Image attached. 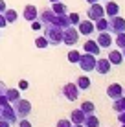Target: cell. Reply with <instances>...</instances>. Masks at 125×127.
Instances as JSON below:
<instances>
[{
  "label": "cell",
  "instance_id": "cell-1",
  "mask_svg": "<svg viewBox=\"0 0 125 127\" xmlns=\"http://www.w3.org/2000/svg\"><path fill=\"white\" fill-rule=\"evenodd\" d=\"M42 35L48 39L50 46H59V44H63V28H59V26H55V24H46V26H42Z\"/></svg>",
  "mask_w": 125,
  "mask_h": 127
},
{
  "label": "cell",
  "instance_id": "cell-2",
  "mask_svg": "<svg viewBox=\"0 0 125 127\" xmlns=\"http://www.w3.org/2000/svg\"><path fill=\"white\" fill-rule=\"evenodd\" d=\"M13 109H15V112H17L19 118H28L29 112H31V103H29L28 99L19 98L17 101H13Z\"/></svg>",
  "mask_w": 125,
  "mask_h": 127
},
{
  "label": "cell",
  "instance_id": "cell-3",
  "mask_svg": "<svg viewBox=\"0 0 125 127\" xmlns=\"http://www.w3.org/2000/svg\"><path fill=\"white\" fill-rule=\"evenodd\" d=\"M77 64H79V68L83 70V72H92L94 66H96V55L92 54H81L79 55V61H77Z\"/></svg>",
  "mask_w": 125,
  "mask_h": 127
},
{
  "label": "cell",
  "instance_id": "cell-4",
  "mask_svg": "<svg viewBox=\"0 0 125 127\" xmlns=\"http://www.w3.org/2000/svg\"><path fill=\"white\" fill-rule=\"evenodd\" d=\"M79 41V32L74 28V26H68V28L63 30V44L66 46H74Z\"/></svg>",
  "mask_w": 125,
  "mask_h": 127
},
{
  "label": "cell",
  "instance_id": "cell-5",
  "mask_svg": "<svg viewBox=\"0 0 125 127\" xmlns=\"http://www.w3.org/2000/svg\"><path fill=\"white\" fill-rule=\"evenodd\" d=\"M107 32H110L114 35L125 32V19H122V17H118V15L109 17V30H107Z\"/></svg>",
  "mask_w": 125,
  "mask_h": 127
},
{
  "label": "cell",
  "instance_id": "cell-6",
  "mask_svg": "<svg viewBox=\"0 0 125 127\" xmlns=\"http://www.w3.org/2000/svg\"><path fill=\"white\" fill-rule=\"evenodd\" d=\"M79 92L81 90L77 89L75 83H66V85L63 87V96L68 99V101H75V99L79 98Z\"/></svg>",
  "mask_w": 125,
  "mask_h": 127
},
{
  "label": "cell",
  "instance_id": "cell-7",
  "mask_svg": "<svg viewBox=\"0 0 125 127\" xmlns=\"http://www.w3.org/2000/svg\"><path fill=\"white\" fill-rule=\"evenodd\" d=\"M87 17H88L90 20H92V22H96L98 19L105 17V9H103L101 4L94 2V4H90V7H88V11H87Z\"/></svg>",
  "mask_w": 125,
  "mask_h": 127
},
{
  "label": "cell",
  "instance_id": "cell-8",
  "mask_svg": "<svg viewBox=\"0 0 125 127\" xmlns=\"http://www.w3.org/2000/svg\"><path fill=\"white\" fill-rule=\"evenodd\" d=\"M0 118L6 122H9V124H17L19 122V116H17L15 109H13L11 103H7L6 107H2V111H0Z\"/></svg>",
  "mask_w": 125,
  "mask_h": 127
},
{
  "label": "cell",
  "instance_id": "cell-9",
  "mask_svg": "<svg viewBox=\"0 0 125 127\" xmlns=\"http://www.w3.org/2000/svg\"><path fill=\"white\" fill-rule=\"evenodd\" d=\"M55 17H57V15L51 11V7H46V9L39 11V20H41L42 26H46V24H55Z\"/></svg>",
  "mask_w": 125,
  "mask_h": 127
},
{
  "label": "cell",
  "instance_id": "cell-10",
  "mask_svg": "<svg viewBox=\"0 0 125 127\" xmlns=\"http://www.w3.org/2000/svg\"><path fill=\"white\" fill-rule=\"evenodd\" d=\"M110 68H112V64H110L109 59H96V66H94V70H96L98 74H101V76H105V74L110 72Z\"/></svg>",
  "mask_w": 125,
  "mask_h": 127
},
{
  "label": "cell",
  "instance_id": "cell-11",
  "mask_svg": "<svg viewBox=\"0 0 125 127\" xmlns=\"http://www.w3.org/2000/svg\"><path fill=\"white\" fill-rule=\"evenodd\" d=\"M96 42L100 44V48H109V46H112L114 39H112V35H110V32H100Z\"/></svg>",
  "mask_w": 125,
  "mask_h": 127
},
{
  "label": "cell",
  "instance_id": "cell-12",
  "mask_svg": "<svg viewBox=\"0 0 125 127\" xmlns=\"http://www.w3.org/2000/svg\"><path fill=\"white\" fill-rule=\"evenodd\" d=\"M94 22L90 19H87V20H79V22H77V32H79L81 35H90L94 32Z\"/></svg>",
  "mask_w": 125,
  "mask_h": 127
},
{
  "label": "cell",
  "instance_id": "cell-13",
  "mask_svg": "<svg viewBox=\"0 0 125 127\" xmlns=\"http://www.w3.org/2000/svg\"><path fill=\"white\" fill-rule=\"evenodd\" d=\"M22 17H24L26 20H28V22H31V20H37V19H39V9H37L35 6H33V4H28V6L24 7Z\"/></svg>",
  "mask_w": 125,
  "mask_h": 127
},
{
  "label": "cell",
  "instance_id": "cell-14",
  "mask_svg": "<svg viewBox=\"0 0 125 127\" xmlns=\"http://www.w3.org/2000/svg\"><path fill=\"white\" fill-rule=\"evenodd\" d=\"M107 96H109L110 99H116V98H120V96H123V87L120 85V83L109 85L107 87Z\"/></svg>",
  "mask_w": 125,
  "mask_h": 127
},
{
  "label": "cell",
  "instance_id": "cell-15",
  "mask_svg": "<svg viewBox=\"0 0 125 127\" xmlns=\"http://www.w3.org/2000/svg\"><path fill=\"white\" fill-rule=\"evenodd\" d=\"M83 50L87 52V54H92V55H100V52H101V48H100V44H98L96 41H87L85 42V46H83Z\"/></svg>",
  "mask_w": 125,
  "mask_h": 127
},
{
  "label": "cell",
  "instance_id": "cell-16",
  "mask_svg": "<svg viewBox=\"0 0 125 127\" xmlns=\"http://www.w3.org/2000/svg\"><path fill=\"white\" fill-rule=\"evenodd\" d=\"M107 59L110 61V64H112V66H116V64H122V63H123V54H122L120 50H110Z\"/></svg>",
  "mask_w": 125,
  "mask_h": 127
},
{
  "label": "cell",
  "instance_id": "cell-17",
  "mask_svg": "<svg viewBox=\"0 0 125 127\" xmlns=\"http://www.w3.org/2000/svg\"><path fill=\"white\" fill-rule=\"evenodd\" d=\"M105 15L107 17H114V15H118L120 13V6L116 2H112V0H107V4H105Z\"/></svg>",
  "mask_w": 125,
  "mask_h": 127
},
{
  "label": "cell",
  "instance_id": "cell-18",
  "mask_svg": "<svg viewBox=\"0 0 125 127\" xmlns=\"http://www.w3.org/2000/svg\"><path fill=\"white\" fill-rule=\"evenodd\" d=\"M55 26H59V28H68V26H72L70 24V19H68V13H61V15H57L55 17Z\"/></svg>",
  "mask_w": 125,
  "mask_h": 127
},
{
  "label": "cell",
  "instance_id": "cell-19",
  "mask_svg": "<svg viewBox=\"0 0 125 127\" xmlns=\"http://www.w3.org/2000/svg\"><path fill=\"white\" fill-rule=\"evenodd\" d=\"M85 118H87V114H85L81 109H75V111H72V114H70V122L72 124H83Z\"/></svg>",
  "mask_w": 125,
  "mask_h": 127
},
{
  "label": "cell",
  "instance_id": "cell-20",
  "mask_svg": "<svg viewBox=\"0 0 125 127\" xmlns=\"http://www.w3.org/2000/svg\"><path fill=\"white\" fill-rule=\"evenodd\" d=\"M83 125H85V127H100V118L94 114V112H92V114H87Z\"/></svg>",
  "mask_w": 125,
  "mask_h": 127
},
{
  "label": "cell",
  "instance_id": "cell-21",
  "mask_svg": "<svg viewBox=\"0 0 125 127\" xmlns=\"http://www.w3.org/2000/svg\"><path fill=\"white\" fill-rule=\"evenodd\" d=\"M6 98H7V101L13 103V101H17V99L20 98V90L19 89H6Z\"/></svg>",
  "mask_w": 125,
  "mask_h": 127
},
{
  "label": "cell",
  "instance_id": "cell-22",
  "mask_svg": "<svg viewBox=\"0 0 125 127\" xmlns=\"http://www.w3.org/2000/svg\"><path fill=\"white\" fill-rule=\"evenodd\" d=\"M94 28H96V32H107V30H109V19H105V17L98 19L96 22H94Z\"/></svg>",
  "mask_w": 125,
  "mask_h": 127
},
{
  "label": "cell",
  "instance_id": "cell-23",
  "mask_svg": "<svg viewBox=\"0 0 125 127\" xmlns=\"http://www.w3.org/2000/svg\"><path fill=\"white\" fill-rule=\"evenodd\" d=\"M51 11L55 15H61V13H68V7H66V4H63L59 0V2H51Z\"/></svg>",
  "mask_w": 125,
  "mask_h": 127
},
{
  "label": "cell",
  "instance_id": "cell-24",
  "mask_svg": "<svg viewBox=\"0 0 125 127\" xmlns=\"http://www.w3.org/2000/svg\"><path fill=\"white\" fill-rule=\"evenodd\" d=\"M75 85H77V89H79V90H87V89H90V79L87 76H79V77H77V81H75Z\"/></svg>",
  "mask_w": 125,
  "mask_h": 127
},
{
  "label": "cell",
  "instance_id": "cell-25",
  "mask_svg": "<svg viewBox=\"0 0 125 127\" xmlns=\"http://www.w3.org/2000/svg\"><path fill=\"white\" fill-rule=\"evenodd\" d=\"M4 17H6L7 24H13V22H17V19H19V13H17L15 9H7V7H6V11H4Z\"/></svg>",
  "mask_w": 125,
  "mask_h": 127
},
{
  "label": "cell",
  "instance_id": "cell-26",
  "mask_svg": "<svg viewBox=\"0 0 125 127\" xmlns=\"http://www.w3.org/2000/svg\"><path fill=\"white\" fill-rule=\"evenodd\" d=\"M112 109H114L116 112H123V111H125V96H120V98L114 99Z\"/></svg>",
  "mask_w": 125,
  "mask_h": 127
},
{
  "label": "cell",
  "instance_id": "cell-27",
  "mask_svg": "<svg viewBox=\"0 0 125 127\" xmlns=\"http://www.w3.org/2000/svg\"><path fill=\"white\" fill-rule=\"evenodd\" d=\"M81 111H83L85 114H92V112L96 111V105H94L92 101H83L81 103Z\"/></svg>",
  "mask_w": 125,
  "mask_h": 127
},
{
  "label": "cell",
  "instance_id": "cell-28",
  "mask_svg": "<svg viewBox=\"0 0 125 127\" xmlns=\"http://www.w3.org/2000/svg\"><path fill=\"white\" fill-rule=\"evenodd\" d=\"M35 46L42 50V48H48V46H50V42H48V39H46L44 35H41V37H37V39H35Z\"/></svg>",
  "mask_w": 125,
  "mask_h": 127
},
{
  "label": "cell",
  "instance_id": "cell-29",
  "mask_svg": "<svg viewBox=\"0 0 125 127\" xmlns=\"http://www.w3.org/2000/svg\"><path fill=\"white\" fill-rule=\"evenodd\" d=\"M79 52H77V50H70V52H68V61H70V63L72 64H77V61H79Z\"/></svg>",
  "mask_w": 125,
  "mask_h": 127
},
{
  "label": "cell",
  "instance_id": "cell-30",
  "mask_svg": "<svg viewBox=\"0 0 125 127\" xmlns=\"http://www.w3.org/2000/svg\"><path fill=\"white\" fill-rule=\"evenodd\" d=\"M114 42H116V46L123 48V46H125V32H122V33H116V39H114Z\"/></svg>",
  "mask_w": 125,
  "mask_h": 127
},
{
  "label": "cell",
  "instance_id": "cell-31",
  "mask_svg": "<svg viewBox=\"0 0 125 127\" xmlns=\"http://www.w3.org/2000/svg\"><path fill=\"white\" fill-rule=\"evenodd\" d=\"M68 19H70L72 26H77V22H79V13H68Z\"/></svg>",
  "mask_w": 125,
  "mask_h": 127
},
{
  "label": "cell",
  "instance_id": "cell-32",
  "mask_svg": "<svg viewBox=\"0 0 125 127\" xmlns=\"http://www.w3.org/2000/svg\"><path fill=\"white\" fill-rule=\"evenodd\" d=\"M31 30L33 32H39V30H42V24H41V20H31Z\"/></svg>",
  "mask_w": 125,
  "mask_h": 127
},
{
  "label": "cell",
  "instance_id": "cell-33",
  "mask_svg": "<svg viewBox=\"0 0 125 127\" xmlns=\"http://www.w3.org/2000/svg\"><path fill=\"white\" fill-rule=\"evenodd\" d=\"M17 124H19V127H31V122L26 120V118H19V122H17Z\"/></svg>",
  "mask_w": 125,
  "mask_h": 127
},
{
  "label": "cell",
  "instance_id": "cell-34",
  "mask_svg": "<svg viewBox=\"0 0 125 127\" xmlns=\"http://www.w3.org/2000/svg\"><path fill=\"white\" fill-rule=\"evenodd\" d=\"M55 127H72V122L70 120H59Z\"/></svg>",
  "mask_w": 125,
  "mask_h": 127
},
{
  "label": "cell",
  "instance_id": "cell-35",
  "mask_svg": "<svg viewBox=\"0 0 125 127\" xmlns=\"http://www.w3.org/2000/svg\"><path fill=\"white\" fill-rule=\"evenodd\" d=\"M6 26H7V20H6V17H4V13H0V30L6 28Z\"/></svg>",
  "mask_w": 125,
  "mask_h": 127
},
{
  "label": "cell",
  "instance_id": "cell-36",
  "mask_svg": "<svg viewBox=\"0 0 125 127\" xmlns=\"http://www.w3.org/2000/svg\"><path fill=\"white\" fill-rule=\"evenodd\" d=\"M28 87H29V83L26 81V79H22V81L19 83V89H20V90H26V89H28Z\"/></svg>",
  "mask_w": 125,
  "mask_h": 127
},
{
  "label": "cell",
  "instance_id": "cell-37",
  "mask_svg": "<svg viewBox=\"0 0 125 127\" xmlns=\"http://www.w3.org/2000/svg\"><path fill=\"white\" fill-rule=\"evenodd\" d=\"M118 120L122 122V124H125V111L123 112H118Z\"/></svg>",
  "mask_w": 125,
  "mask_h": 127
},
{
  "label": "cell",
  "instance_id": "cell-38",
  "mask_svg": "<svg viewBox=\"0 0 125 127\" xmlns=\"http://www.w3.org/2000/svg\"><path fill=\"white\" fill-rule=\"evenodd\" d=\"M0 127H11V124H9V122H6V120H2V118H0Z\"/></svg>",
  "mask_w": 125,
  "mask_h": 127
},
{
  "label": "cell",
  "instance_id": "cell-39",
  "mask_svg": "<svg viewBox=\"0 0 125 127\" xmlns=\"http://www.w3.org/2000/svg\"><path fill=\"white\" fill-rule=\"evenodd\" d=\"M6 11V0H0V13Z\"/></svg>",
  "mask_w": 125,
  "mask_h": 127
},
{
  "label": "cell",
  "instance_id": "cell-40",
  "mask_svg": "<svg viewBox=\"0 0 125 127\" xmlns=\"http://www.w3.org/2000/svg\"><path fill=\"white\" fill-rule=\"evenodd\" d=\"M6 89H7V87H6V83H4V81H0V94H4V92H6Z\"/></svg>",
  "mask_w": 125,
  "mask_h": 127
},
{
  "label": "cell",
  "instance_id": "cell-41",
  "mask_svg": "<svg viewBox=\"0 0 125 127\" xmlns=\"http://www.w3.org/2000/svg\"><path fill=\"white\" fill-rule=\"evenodd\" d=\"M72 127H85L83 124H72Z\"/></svg>",
  "mask_w": 125,
  "mask_h": 127
},
{
  "label": "cell",
  "instance_id": "cell-42",
  "mask_svg": "<svg viewBox=\"0 0 125 127\" xmlns=\"http://www.w3.org/2000/svg\"><path fill=\"white\" fill-rule=\"evenodd\" d=\"M87 2H88V4H94V2H98V0H87Z\"/></svg>",
  "mask_w": 125,
  "mask_h": 127
},
{
  "label": "cell",
  "instance_id": "cell-43",
  "mask_svg": "<svg viewBox=\"0 0 125 127\" xmlns=\"http://www.w3.org/2000/svg\"><path fill=\"white\" fill-rule=\"evenodd\" d=\"M122 50H123V52H122V54H123V59H125V46L122 48Z\"/></svg>",
  "mask_w": 125,
  "mask_h": 127
},
{
  "label": "cell",
  "instance_id": "cell-44",
  "mask_svg": "<svg viewBox=\"0 0 125 127\" xmlns=\"http://www.w3.org/2000/svg\"><path fill=\"white\" fill-rule=\"evenodd\" d=\"M50 2H59V0H50Z\"/></svg>",
  "mask_w": 125,
  "mask_h": 127
},
{
  "label": "cell",
  "instance_id": "cell-45",
  "mask_svg": "<svg viewBox=\"0 0 125 127\" xmlns=\"http://www.w3.org/2000/svg\"><path fill=\"white\" fill-rule=\"evenodd\" d=\"M123 96H125V89H123Z\"/></svg>",
  "mask_w": 125,
  "mask_h": 127
},
{
  "label": "cell",
  "instance_id": "cell-46",
  "mask_svg": "<svg viewBox=\"0 0 125 127\" xmlns=\"http://www.w3.org/2000/svg\"><path fill=\"white\" fill-rule=\"evenodd\" d=\"M0 111H2V105H0Z\"/></svg>",
  "mask_w": 125,
  "mask_h": 127
},
{
  "label": "cell",
  "instance_id": "cell-47",
  "mask_svg": "<svg viewBox=\"0 0 125 127\" xmlns=\"http://www.w3.org/2000/svg\"><path fill=\"white\" fill-rule=\"evenodd\" d=\"M101 2H107V0H101Z\"/></svg>",
  "mask_w": 125,
  "mask_h": 127
},
{
  "label": "cell",
  "instance_id": "cell-48",
  "mask_svg": "<svg viewBox=\"0 0 125 127\" xmlns=\"http://www.w3.org/2000/svg\"><path fill=\"white\" fill-rule=\"evenodd\" d=\"M122 125H123V127H125V124H122Z\"/></svg>",
  "mask_w": 125,
  "mask_h": 127
}]
</instances>
